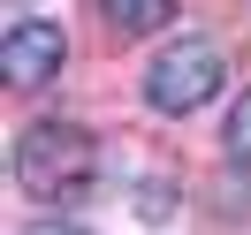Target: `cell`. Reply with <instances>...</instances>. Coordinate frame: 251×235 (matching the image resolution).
I'll return each mask as SVG.
<instances>
[{
    "mask_svg": "<svg viewBox=\"0 0 251 235\" xmlns=\"http://www.w3.org/2000/svg\"><path fill=\"white\" fill-rule=\"evenodd\" d=\"M16 182L31 190L38 205H76V197H92V182H99V144H92V129H76V122H31L16 137Z\"/></svg>",
    "mask_w": 251,
    "mask_h": 235,
    "instance_id": "6da1fadb",
    "label": "cell"
},
{
    "mask_svg": "<svg viewBox=\"0 0 251 235\" xmlns=\"http://www.w3.org/2000/svg\"><path fill=\"white\" fill-rule=\"evenodd\" d=\"M61 61H69L61 23H38V16H31V23H16V31L0 38V68H8V84H16V91H38Z\"/></svg>",
    "mask_w": 251,
    "mask_h": 235,
    "instance_id": "3957f363",
    "label": "cell"
},
{
    "mask_svg": "<svg viewBox=\"0 0 251 235\" xmlns=\"http://www.w3.org/2000/svg\"><path fill=\"white\" fill-rule=\"evenodd\" d=\"M228 159H244V167H251V91L236 99V114H228Z\"/></svg>",
    "mask_w": 251,
    "mask_h": 235,
    "instance_id": "5b68a950",
    "label": "cell"
},
{
    "mask_svg": "<svg viewBox=\"0 0 251 235\" xmlns=\"http://www.w3.org/2000/svg\"><path fill=\"white\" fill-rule=\"evenodd\" d=\"M99 16H107L122 38H145V31H160V23L175 16V0H99Z\"/></svg>",
    "mask_w": 251,
    "mask_h": 235,
    "instance_id": "277c9868",
    "label": "cell"
},
{
    "mask_svg": "<svg viewBox=\"0 0 251 235\" xmlns=\"http://www.w3.org/2000/svg\"><path fill=\"white\" fill-rule=\"evenodd\" d=\"M8 8H16V0H8Z\"/></svg>",
    "mask_w": 251,
    "mask_h": 235,
    "instance_id": "52a82bcc",
    "label": "cell"
},
{
    "mask_svg": "<svg viewBox=\"0 0 251 235\" xmlns=\"http://www.w3.org/2000/svg\"><path fill=\"white\" fill-rule=\"evenodd\" d=\"M221 76H228V68H221L213 38H175V46L145 68V99H152L160 114H198L205 99L221 91Z\"/></svg>",
    "mask_w": 251,
    "mask_h": 235,
    "instance_id": "7a4b0ae2",
    "label": "cell"
},
{
    "mask_svg": "<svg viewBox=\"0 0 251 235\" xmlns=\"http://www.w3.org/2000/svg\"><path fill=\"white\" fill-rule=\"evenodd\" d=\"M23 235H84V228H61V220H31Z\"/></svg>",
    "mask_w": 251,
    "mask_h": 235,
    "instance_id": "8992f818",
    "label": "cell"
}]
</instances>
